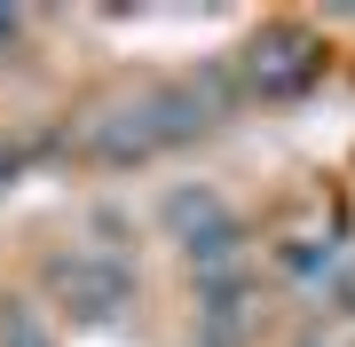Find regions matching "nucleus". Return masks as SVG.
<instances>
[{
    "label": "nucleus",
    "instance_id": "2",
    "mask_svg": "<svg viewBox=\"0 0 355 347\" xmlns=\"http://www.w3.org/2000/svg\"><path fill=\"white\" fill-rule=\"evenodd\" d=\"M48 284L71 300V316H119L127 308V260H111V253H64L48 269Z\"/></svg>",
    "mask_w": 355,
    "mask_h": 347
},
{
    "label": "nucleus",
    "instance_id": "7",
    "mask_svg": "<svg viewBox=\"0 0 355 347\" xmlns=\"http://www.w3.org/2000/svg\"><path fill=\"white\" fill-rule=\"evenodd\" d=\"M0 347H55V339H48V323H40L24 300H8V308H0Z\"/></svg>",
    "mask_w": 355,
    "mask_h": 347
},
{
    "label": "nucleus",
    "instance_id": "1",
    "mask_svg": "<svg viewBox=\"0 0 355 347\" xmlns=\"http://www.w3.org/2000/svg\"><path fill=\"white\" fill-rule=\"evenodd\" d=\"M245 95H261V103H292V95H308L316 87V71H324V48L308 32H292V24H277V32H261L253 48H245Z\"/></svg>",
    "mask_w": 355,
    "mask_h": 347
},
{
    "label": "nucleus",
    "instance_id": "8",
    "mask_svg": "<svg viewBox=\"0 0 355 347\" xmlns=\"http://www.w3.org/2000/svg\"><path fill=\"white\" fill-rule=\"evenodd\" d=\"M8 32H16V16H8V8H0V39H8Z\"/></svg>",
    "mask_w": 355,
    "mask_h": 347
},
{
    "label": "nucleus",
    "instance_id": "5",
    "mask_svg": "<svg viewBox=\"0 0 355 347\" xmlns=\"http://www.w3.org/2000/svg\"><path fill=\"white\" fill-rule=\"evenodd\" d=\"M166 221H174L182 253H190V244H205L214 229H229V206H221L214 190H174V197H166Z\"/></svg>",
    "mask_w": 355,
    "mask_h": 347
},
{
    "label": "nucleus",
    "instance_id": "3",
    "mask_svg": "<svg viewBox=\"0 0 355 347\" xmlns=\"http://www.w3.org/2000/svg\"><path fill=\"white\" fill-rule=\"evenodd\" d=\"M158 150H166V127H158V103H150V95L103 111L95 127H87V158H95V166H135V158H158Z\"/></svg>",
    "mask_w": 355,
    "mask_h": 347
},
{
    "label": "nucleus",
    "instance_id": "6",
    "mask_svg": "<svg viewBox=\"0 0 355 347\" xmlns=\"http://www.w3.org/2000/svg\"><path fill=\"white\" fill-rule=\"evenodd\" d=\"M277 269H284L292 284L316 292V284L340 276V244H331V237H292V244H277Z\"/></svg>",
    "mask_w": 355,
    "mask_h": 347
},
{
    "label": "nucleus",
    "instance_id": "4",
    "mask_svg": "<svg viewBox=\"0 0 355 347\" xmlns=\"http://www.w3.org/2000/svg\"><path fill=\"white\" fill-rule=\"evenodd\" d=\"M245 308H253V276L229 269V276H205V347H229L245 332Z\"/></svg>",
    "mask_w": 355,
    "mask_h": 347
}]
</instances>
